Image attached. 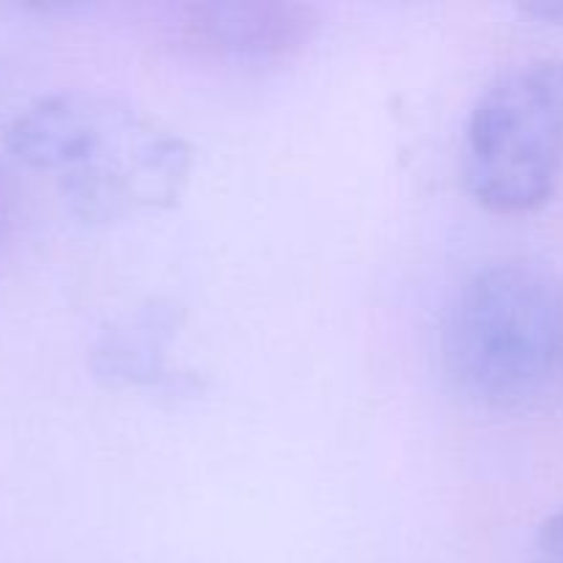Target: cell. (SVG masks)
Masks as SVG:
<instances>
[{
  "instance_id": "5b68a950",
  "label": "cell",
  "mask_w": 563,
  "mask_h": 563,
  "mask_svg": "<svg viewBox=\"0 0 563 563\" xmlns=\"http://www.w3.org/2000/svg\"><path fill=\"white\" fill-rule=\"evenodd\" d=\"M170 330L174 319L165 308H152L130 322L115 324L93 346V372L113 385L163 379L165 341Z\"/></svg>"
},
{
  "instance_id": "52a82bcc",
  "label": "cell",
  "mask_w": 563,
  "mask_h": 563,
  "mask_svg": "<svg viewBox=\"0 0 563 563\" xmlns=\"http://www.w3.org/2000/svg\"><path fill=\"white\" fill-rule=\"evenodd\" d=\"M520 9L526 14L539 16V20L563 22V0H537V3H522Z\"/></svg>"
},
{
  "instance_id": "8992f818",
  "label": "cell",
  "mask_w": 563,
  "mask_h": 563,
  "mask_svg": "<svg viewBox=\"0 0 563 563\" xmlns=\"http://www.w3.org/2000/svg\"><path fill=\"white\" fill-rule=\"evenodd\" d=\"M531 563H563V506L539 528Z\"/></svg>"
},
{
  "instance_id": "277c9868",
  "label": "cell",
  "mask_w": 563,
  "mask_h": 563,
  "mask_svg": "<svg viewBox=\"0 0 563 563\" xmlns=\"http://www.w3.org/2000/svg\"><path fill=\"white\" fill-rule=\"evenodd\" d=\"M317 25L311 5L289 0H207L185 5L181 38L220 64L275 66L300 55Z\"/></svg>"
},
{
  "instance_id": "3957f363",
  "label": "cell",
  "mask_w": 563,
  "mask_h": 563,
  "mask_svg": "<svg viewBox=\"0 0 563 563\" xmlns=\"http://www.w3.org/2000/svg\"><path fill=\"white\" fill-rule=\"evenodd\" d=\"M462 174L471 196L498 214L544 207L563 181V58L500 75L465 130Z\"/></svg>"
},
{
  "instance_id": "7a4b0ae2",
  "label": "cell",
  "mask_w": 563,
  "mask_h": 563,
  "mask_svg": "<svg viewBox=\"0 0 563 563\" xmlns=\"http://www.w3.org/2000/svg\"><path fill=\"white\" fill-rule=\"evenodd\" d=\"M5 143L33 168L55 170L71 212L113 223L170 207L192 168L190 146L141 110L55 93L11 121Z\"/></svg>"
},
{
  "instance_id": "6da1fadb",
  "label": "cell",
  "mask_w": 563,
  "mask_h": 563,
  "mask_svg": "<svg viewBox=\"0 0 563 563\" xmlns=\"http://www.w3.org/2000/svg\"><path fill=\"white\" fill-rule=\"evenodd\" d=\"M443 368L456 394L498 416L563 401V273L528 258L476 269L443 322Z\"/></svg>"
}]
</instances>
